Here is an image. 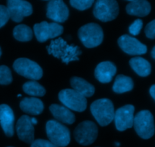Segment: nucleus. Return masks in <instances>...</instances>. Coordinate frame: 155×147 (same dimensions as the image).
Masks as SVG:
<instances>
[{
	"instance_id": "obj_1",
	"label": "nucleus",
	"mask_w": 155,
	"mask_h": 147,
	"mask_svg": "<svg viewBox=\"0 0 155 147\" xmlns=\"http://www.w3.org/2000/svg\"><path fill=\"white\" fill-rule=\"evenodd\" d=\"M47 51L48 54L56 58L61 59L66 64L71 61L79 60V55L82 53L78 46L68 45V42L62 38H58L55 40L51 41L50 45L47 47Z\"/></svg>"
},
{
	"instance_id": "obj_2",
	"label": "nucleus",
	"mask_w": 155,
	"mask_h": 147,
	"mask_svg": "<svg viewBox=\"0 0 155 147\" xmlns=\"http://www.w3.org/2000/svg\"><path fill=\"white\" fill-rule=\"evenodd\" d=\"M90 110L101 126L108 125L114 118V107L110 100L107 98L97 100L90 106Z\"/></svg>"
},
{
	"instance_id": "obj_3",
	"label": "nucleus",
	"mask_w": 155,
	"mask_h": 147,
	"mask_svg": "<svg viewBox=\"0 0 155 147\" xmlns=\"http://www.w3.org/2000/svg\"><path fill=\"white\" fill-rule=\"evenodd\" d=\"M78 36L85 47L92 48L101 45L104 39V33L102 28L98 24L89 23L79 29Z\"/></svg>"
},
{
	"instance_id": "obj_4",
	"label": "nucleus",
	"mask_w": 155,
	"mask_h": 147,
	"mask_svg": "<svg viewBox=\"0 0 155 147\" xmlns=\"http://www.w3.org/2000/svg\"><path fill=\"white\" fill-rule=\"evenodd\" d=\"M46 134L50 142L58 147H65L71 142L69 129L56 120H49L45 126Z\"/></svg>"
},
{
	"instance_id": "obj_5",
	"label": "nucleus",
	"mask_w": 155,
	"mask_h": 147,
	"mask_svg": "<svg viewBox=\"0 0 155 147\" xmlns=\"http://www.w3.org/2000/svg\"><path fill=\"white\" fill-rule=\"evenodd\" d=\"M133 127L138 135L142 139L148 140L154 136L155 132L153 115L148 110H142L134 117Z\"/></svg>"
},
{
	"instance_id": "obj_6",
	"label": "nucleus",
	"mask_w": 155,
	"mask_h": 147,
	"mask_svg": "<svg viewBox=\"0 0 155 147\" xmlns=\"http://www.w3.org/2000/svg\"><path fill=\"white\" fill-rule=\"evenodd\" d=\"M13 68L17 73L33 81L39 80L43 75L41 66L28 58L17 59L13 63Z\"/></svg>"
},
{
	"instance_id": "obj_7",
	"label": "nucleus",
	"mask_w": 155,
	"mask_h": 147,
	"mask_svg": "<svg viewBox=\"0 0 155 147\" xmlns=\"http://www.w3.org/2000/svg\"><path fill=\"white\" fill-rule=\"evenodd\" d=\"M58 99L65 107L76 112H83L87 107V100L74 89L66 88L61 91Z\"/></svg>"
},
{
	"instance_id": "obj_8",
	"label": "nucleus",
	"mask_w": 155,
	"mask_h": 147,
	"mask_svg": "<svg viewBox=\"0 0 155 147\" xmlns=\"http://www.w3.org/2000/svg\"><path fill=\"white\" fill-rule=\"evenodd\" d=\"M98 129L92 121H84L77 125L74 131L76 141L83 146H89L95 141L98 137Z\"/></svg>"
},
{
	"instance_id": "obj_9",
	"label": "nucleus",
	"mask_w": 155,
	"mask_h": 147,
	"mask_svg": "<svg viewBox=\"0 0 155 147\" xmlns=\"http://www.w3.org/2000/svg\"><path fill=\"white\" fill-rule=\"evenodd\" d=\"M119 14V5L115 0H98L94 5L93 14L103 22L116 19Z\"/></svg>"
},
{
	"instance_id": "obj_10",
	"label": "nucleus",
	"mask_w": 155,
	"mask_h": 147,
	"mask_svg": "<svg viewBox=\"0 0 155 147\" xmlns=\"http://www.w3.org/2000/svg\"><path fill=\"white\" fill-rule=\"evenodd\" d=\"M33 32L38 42H45L48 39H54L64 32V27L57 23L42 21L34 24Z\"/></svg>"
},
{
	"instance_id": "obj_11",
	"label": "nucleus",
	"mask_w": 155,
	"mask_h": 147,
	"mask_svg": "<svg viewBox=\"0 0 155 147\" xmlns=\"http://www.w3.org/2000/svg\"><path fill=\"white\" fill-rule=\"evenodd\" d=\"M7 8L10 18L13 21L20 23L25 17H28L33 13L32 5L24 0H8Z\"/></svg>"
},
{
	"instance_id": "obj_12",
	"label": "nucleus",
	"mask_w": 155,
	"mask_h": 147,
	"mask_svg": "<svg viewBox=\"0 0 155 147\" xmlns=\"http://www.w3.org/2000/svg\"><path fill=\"white\" fill-rule=\"evenodd\" d=\"M135 107L133 105H126L120 107L114 113V123L119 131H124L131 128L134 122Z\"/></svg>"
},
{
	"instance_id": "obj_13",
	"label": "nucleus",
	"mask_w": 155,
	"mask_h": 147,
	"mask_svg": "<svg viewBox=\"0 0 155 147\" xmlns=\"http://www.w3.org/2000/svg\"><path fill=\"white\" fill-rule=\"evenodd\" d=\"M120 48L130 55H141L147 52V46L130 35H123L118 39Z\"/></svg>"
},
{
	"instance_id": "obj_14",
	"label": "nucleus",
	"mask_w": 155,
	"mask_h": 147,
	"mask_svg": "<svg viewBox=\"0 0 155 147\" xmlns=\"http://www.w3.org/2000/svg\"><path fill=\"white\" fill-rule=\"evenodd\" d=\"M47 18L55 23H64L68 19L69 9L61 0H52L47 5Z\"/></svg>"
},
{
	"instance_id": "obj_15",
	"label": "nucleus",
	"mask_w": 155,
	"mask_h": 147,
	"mask_svg": "<svg viewBox=\"0 0 155 147\" xmlns=\"http://www.w3.org/2000/svg\"><path fill=\"white\" fill-rule=\"evenodd\" d=\"M16 131L21 140L31 144L34 141V127L27 115L21 116L17 122Z\"/></svg>"
},
{
	"instance_id": "obj_16",
	"label": "nucleus",
	"mask_w": 155,
	"mask_h": 147,
	"mask_svg": "<svg viewBox=\"0 0 155 147\" xmlns=\"http://www.w3.org/2000/svg\"><path fill=\"white\" fill-rule=\"evenodd\" d=\"M14 123L15 115L13 110L6 104L0 105V125L2 128L5 134L12 137L14 135Z\"/></svg>"
},
{
	"instance_id": "obj_17",
	"label": "nucleus",
	"mask_w": 155,
	"mask_h": 147,
	"mask_svg": "<svg viewBox=\"0 0 155 147\" xmlns=\"http://www.w3.org/2000/svg\"><path fill=\"white\" fill-rule=\"evenodd\" d=\"M117 67L110 61H104L97 65L95 69V76L101 83H109L116 74Z\"/></svg>"
},
{
	"instance_id": "obj_18",
	"label": "nucleus",
	"mask_w": 155,
	"mask_h": 147,
	"mask_svg": "<svg viewBox=\"0 0 155 147\" xmlns=\"http://www.w3.org/2000/svg\"><path fill=\"white\" fill-rule=\"evenodd\" d=\"M49 110L54 119L62 123L71 125L76 120L75 115L64 106L58 104H51L49 107Z\"/></svg>"
},
{
	"instance_id": "obj_19",
	"label": "nucleus",
	"mask_w": 155,
	"mask_h": 147,
	"mask_svg": "<svg viewBox=\"0 0 155 147\" xmlns=\"http://www.w3.org/2000/svg\"><path fill=\"white\" fill-rule=\"evenodd\" d=\"M151 4L146 0L130 1L126 7L127 14L133 16L145 17L151 12Z\"/></svg>"
},
{
	"instance_id": "obj_20",
	"label": "nucleus",
	"mask_w": 155,
	"mask_h": 147,
	"mask_svg": "<svg viewBox=\"0 0 155 147\" xmlns=\"http://www.w3.org/2000/svg\"><path fill=\"white\" fill-rule=\"evenodd\" d=\"M20 108L27 114L38 116L44 110V104L41 100L36 97H25L20 103Z\"/></svg>"
},
{
	"instance_id": "obj_21",
	"label": "nucleus",
	"mask_w": 155,
	"mask_h": 147,
	"mask_svg": "<svg viewBox=\"0 0 155 147\" xmlns=\"http://www.w3.org/2000/svg\"><path fill=\"white\" fill-rule=\"evenodd\" d=\"M71 85L74 91L86 98L90 97L95 93V87L80 77H72L71 78Z\"/></svg>"
},
{
	"instance_id": "obj_22",
	"label": "nucleus",
	"mask_w": 155,
	"mask_h": 147,
	"mask_svg": "<svg viewBox=\"0 0 155 147\" xmlns=\"http://www.w3.org/2000/svg\"><path fill=\"white\" fill-rule=\"evenodd\" d=\"M130 65L136 74L142 77H146L151 74V66L149 62L141 57H133L130 60Z\"/></svg>"
},
{
	"instance_id": "obj_23",
	"label": "nucleus",
	"mask_w": 155,
	"mask_h": 147,
	"mask_svg": "<svg viewBox=\"0 0 155 147\" xmlns=\"http://www.w3.org/2000/svg\"><path fill=\"white\" fill-rule=\"evenodd\" d=\"M134 87V83L130 77L124 75H118L115 78L113 91L117 94H123L130 91Z\"/></svg>"
},
{
	"instance_id": "obj_24",
	"label": "nucleus",
	"mask_w": 155,
	"mask_h": 147,
	"mask_svg": "<svg viewBox=\"0 0 155 147\" xmlns=\"http://www.w3.org/2000/svg\"><path fill=\"white\" fill-rule=\"evenodd\" d=\"M13 36L20 42H29L33 39V30L25 24H19L14 28Z\"/></svg>"
},
{
	"instance_id": "obj_25",
	"label": "nucleus",
	"mask_w": 155,
	"mask_h": 147,
	"mask_svg": "<svg viewBox=\"0 0 155 147\" xmlns=\"http://www.w3.org/2000/svg\"><path fill=\"white\" fill-rule=\"evenodd\" d=\"M23 91L27 94L33 97H42L45 94V88L36 81H27L24 83Z\"/></svg>"
},
{
	"instance_id": "obj_26",
	"label": "nucleus",
	"mask_w": 155,
	"mask_h": 147,
	"mask_svg": "<svg viewBox=\"0 0 155 147\" xmlns=\"http://www.w3.org/2000/svg\"><path fill=\"white\" fill-rule=\"evenodd\" d=\"M12 81V75L10 69L7 66H0V85H7Z\"/></svg>"
},
{
	"instance_id": "obj_27",
	"label": "nucleus",
	"mask_w": 155,
	"mask_h": 147,
	"mask_svg": "<svg viewBox=\"0 0 155 147\" xmlns=\"http://www.w3.org/2000/svg\"><path fill=\"white\" fill-rule=\"evenodd\" d=\"M93 0H71L70 4L74 8L80 11H85L93 5Z\"/></svg>"
},
{
	"instance_id": "obj_28",
	"label": "nucleus",
	"mask_w": 155,
	"mask_h": 147,
	"mask_svg": "<svg viewBox=\"0 0 155 147\" xmlns=\"http://www.w3.org/2000/svg\"><path fill=\"white\" fill-rule=\"evenodd\" d=\"M142 27H143V21L141 19H137L130 26L129 31L130 34L133 36H137L140 33Z\"/></svg>"
},
{
	"instance_id": "obj_29",
	"label": "nucleus",
	"mask_w": 155,
	"mask_h": 147,
	"mask_svg": "<svg viewBox=\"0 0 155 147\" xmlns=\"http://www.w3.org/2000/svg\"><path fill=\"white\" fill-rule=\"evenodd\" d=\"M9 19H10V15L7 7L0 5V28L4 27Z\"/></svg>"
},
{
	"instance_id": "obj_30",
	"label": "nucleus",
	"mask_w": 155,
	"mask_h": 147,
	"mask_svg": "<svg viewBox=\"0 0 155 147\" xmlns=\"http://www.w3.org/2000/svg\"><path fill=\"white\" fill-rule=\"evenodd\" d=\"M145 33L148 39H155V19L147 24L145 29Z\"/></svg>"
},
{
	"instance_id": "obj_31",
	"label": "nucleus",
	"mask_w": 155,
	"mask_h": 147,
	"mask_svg": "<svg viewBox=\"0 0 155 147\" xmlns=\"http://www.w3.org/2000/svg\"><path fill=\"white\" fill-rule=\"evenodd\" d=\"M30 147H58L56 145L53 144L48 140H42V139H38V140H34L33 143H31V146Z\"/></svg>"
},
{
	"instance_id": "obj_32",
	"label": "nucleus",
	"mask_w": 155,
	"mask_h": 147,
	"mask_svg": "<svg viewBox=\"0 0 155 147\" xmlns=\"http://www.w3.org/2000/svg\"><path fill=\"white\" fill-rule=\"evenodd\" d=\"M150 94H151V96L152 97L153 99L155 101V85H153L151 87V88H150Z\"/></svg>"
},
{
	"instance_id": "obj_33",
	"label": "nucleus",
	"mask_w": 155,
	"mask_h": 147,
	"mask_svg": "<svg viewBox=\"0 0 155 147\" xmlns=\"http://www.w3.org/2000/svg\"><path fill=\"white\" fill-rule=\"evenodd\" d=\"M30 121H31L32 124H33V125L37 124V120H36V119H35V118H30Z\"/></svg>"
},
{
	"instance_id": "obj_34",
	"label": "nucleus",
	"mask_w": 155,
	"mask_h": 147,
	"mask_svg": "<svg viewBox=\"0 0 155 147\" xmlns=\"http://www.w3.org/2000/svg\"><path fill=\"white\" fill-rule=\"evenodd\" d=\"M151 57L155 60V46L151 50Z\"/></svg>"
},
{
	"instance_id": "obj_35",
	"label": "nucleus",
	"mask_w": 155,
	"mask_h": 147,
	"mask_svg": "<svg viewBox=\"0 0 155 147\" xmlns=\"http://www.w3.org/2000/svg\"><path fill=\"white\" fill-rule=\"evenodd\" d=\"M115 144H116L117 145V146H120V143H115Z\"/></svg>"
},
{
	"instance_id": "obj_36",
	"label": "nucleus",
	"mask_w": 155,
	"mask_h": 147,
	"mask_svg": "<svg viewBox=\"0 0 155 147\" xmlns=\"http://www.w3.org/2000/svg\"><path fill=\"white\" fill-rule=\"evenodd\" d=\"M2 55V50H1V48H0V57H1Z\"/></svg>"
},
{
	"instance_id": "obj_37",
	"label": "nucleus",
	"mask_w": 155,
	"mask_h": 147,
	"mask_svg": "<svg viewBox=\"0 0 155 147\" xmlns=\"http://www.w3.org/2000/svg\"><path fill=\"white\" fill-rule=\"evenodd\" d=\"M18 97H21V94H18Z\"/></svg>"
},
{
	"instance_id": "obj_38",
	"label": "nucleus",
	"mask_w": 155,
	"mask_h": 147,
	"mask_svg": "<svg viewBox=\"0 0 155 147\" xmlns=\"http://www.w3.org/2000/svg\"><path fill=\"white\" fill-rule=\"evenodd\" d=\"M8 147H13V146H8Z\"/></svg>"
}]
</instances>
